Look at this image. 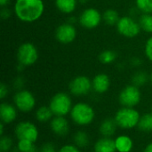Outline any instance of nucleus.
I'll use <instances>...</instances> for the list:
<instances>
[{
	"instance_id": "nucleus-1",
	"label": "nucleus",
	"mask_w": 152,
	"mask_h": 152,
	"mask_svg": "<svg viewBox=\"0 0 152 152\" xmlns=\"http://www.w3.org/2000/svg\"><path fill=\"white\" fill-rule=\"evenodd\" d=\"M45 12L43 0H16L14 13L23 22H34L39 20Z\"/></svg>"
},
{
	"instance_id": "nucleus-2",
	"label": "nucleus",
	"mask_w": 152,
	"mask_h": 152,
	"mask_svg": "<svg viewBox=\"0 0 152 152\" xmlns=\"http://www.w3.org/2000/svg\"><path fill=\"white\" fill-rule=\"evenodd\" d=\"M96 114L94 107L85 102H79L73 105L69 113L71 121L77 126L86 127L92 125Z\"/></svg>"
},
{
	"instance_id": "nucleus-3",
	"label": "nucleus",
	"mask_w": 152,
	"mask_h": 152,
	"mask_svg": "<svg viewBox=\"0 0 152 152\" xmlns=\"http://www.w3.org/2000/svg\"><path fill=\"white\" fill-rule=\"evenodd\" d=\"M140 112L135 108L121 107L114 115V119L118 126L123 130H132L138 126L140 118Z\"/></svg>"
},
{
	"instance_id": "nucleus-4",
	"label": "nucleus",
	"mask_w": 152,
	"mask_h": 152,
	"mask_svg": "<svg viewBox=\"0 0 152 152\" xmlns=\"http://www.w3.org/2000/svg\"><path fill=\"white\" fill-rule=\"evenodd\" d=\"M73 105L74 104L70 94L64 92L56 93L53 96H52L48 104L54 116L61 117L69 115Z\"/></svg>"
},
{
	"instance_id": "nucleus-5",
	"label": "nucleus",
	"mask_w": 152,
	"mask_h": 152,
	"mask_svg": "<svg viewBox=\"0 0 152 152\" xmlns=\"http://www.w3.org/2000/svg\"><path fill=\"white\" fill-rule=\"evenodd\" d=\"M13 104L21 113H29L35 110L37 105V100L35 95L28 90L21 89L18 90L12 98Z\"/></svg>"
},
{
	"instance_id": "nucleus-6",
	"label": "nucleus",
	"mask_w": 152,
	"mask_h": 152,
	"mask_svg": "<svg viewBox=\"0 0 152 152\" xmlns=\"http://www.w3.org/2000/svg\"><path fill=\"white\" fill-rule=\"evenodd\" d=\"M142 92L140 87L134 85L125 86L118 94V102L122 107L135 108L142 102Z\"/></svg>"
},
{
	"instance_id": "nucleus-7",
	"label": "nucleus",
	"mask_w": 152,
	"mask_h": 152,
	"mask_svg": "<svg viewBox=\"0 0 152 152\" xmlns=\"http://www.w3.org/2000/svg\"><path fill=\"white\" fill-rule=\"evenodd\" d=\"M16 56L20 65L29 67L37 62L38 59V51L33 43L25 42L19 46Z\"/></svg>"
},
{
	"instance_id": "nucleus-8",
	"label": "nucleus",
	"mask_w": 152,
	"mask_h": 152,
	"mask_svg": "<svg viewBox=\"0 0 152 152\" xmlns=\"http://www.w3.org/2000/svg\"><path fill=\"white\" fill-rule=\"evenodd\" d=\"M14 135L17 140H28L37 142L39 138V130L35 123L28 120H23L15 126Z\"/></svg>"
},
{
	"instance_id": "nucleus-9",
	"label": "nucleus",
	"mask_w": 152,
	"mask_h": 152,
	"mask_svg": "<svg viewBox=\"0 0 152 152\" xmlns=\"http://www.w3.org/2000/svg\"><path fill=\"white\" fill-rule=\"evenodd\" d=\"M116 27L119 35L127 38H134L137 37L142 30L139 22L131 16L121 17Z\"/></svg>"
},
{
	"instance_id": "nucleus-10",
	"label": "nucleus",
	"mask_w": 152,
	"mask_h": 152,
	"mask_svg": "<svg viewBox=\"0 0 152 152\" xmlns=\"http://www.w3.org/2000/svg\"><path fill=\"white\" fill-rule=\"evenodd\" d=\"M92 90V80L86 76H77L69 84V94L76 97L86 96Z\"/></svg>"
},
{
	"instance_id": "nucleus-11",
	"label": "nucleus",
	"mask_w": 152,
	"mask_h": 152,
	"mask_svg": "<svg viewBox=\"0 0 152 152\" xmlns=\"http://www.w3.org/2000/svg\"><path fill=\"white\" fill-rule=\"evenodd\" d=\"M102 20V14L99 10L94 7L85 9L78 17L79 24L86 29L97 28Z\"/></svg>"
},
{
	"instance_id": "nucleus-12",
	"label": "nucleus",
	"mask_w": 152,
	"mask_h": 152,
	"mask_svg": "<svg viewBox=\"0 0 152 152\" xmlns=\"http://www.w3.org/2000/svg\"><path fill=\"white\" fill-rule=\"evenodd\" d=\"M55 38L61 45L71 44L77 37V28L70 22L62 23L55 30Z\"/></svg>"
},
{
	"instance_id": "nucleus-13",
	"label": "nucleus",
	"mask_w": 152,
	"mask_h": 152,
	"mask_svg": "<svg viewBox=\"0 0 152 152\" xmlns=\"http://www.w3.org/2000/svg\"><path fill=\"white\" fill-rule=\"evenodd\" d=\"M50 129L55 135L59 137H64L69 134L70 131V125L66 117L54 116L49 122Z\"/></svg>"
},
{
	"instance_id": "nucleus-14",
	"label": "nucleus",
	"mask_w": 152,
	"mask_h": 152,
	"mask_svg": "<svg viewBox=\"0 0 152 152\" xmlns=\"http://www.w3.org/2000/svg\"><path fill=\"white\" fill-rule=\"evenodd\" d=\"M18 117V110L14 104L9 102H2L0 104V120L4 125L12 124Z\"/></svg>"
},
{
	"instance_id": "nucleus-15",
	"label": "nucleus",
	"mask_w": 152,
	"mask_h": 152,
	"mask_svg": "<svg viewBox=\"0 0 152 152\" xmlns=\"http://www.w3.org/2000/svg\"><path fill=\"white\" fill-rule=\"evenodd\" d=\"M93 91L98 94H105L110 87V78L105 73H99L92 79Z\"/></svg>"
},
{
	"instance_id": "nucleus-16",
	"label": "nucleus",
	"mask_w": 152,
	"mask_h": 152,
	"mask_svg": "<svg viewBox=\"0 0 152 152\" xmlns=\"http://www.w3.org/2000/svg\"><path fill=\"white\" fill-rule=\"evenodd\" d=\"M118 127L114 118H105L99 126V133L102 137L112 138L116 134Z\"/></svg>"
},
{
	"instance_id": "nucleus-17",
	"label": "nucleus",
	"mask_w": 152,
	"mask_h": 152,
	"mask_svg": "<svg viewBox=\"0 0 152 152\" xmlns=\"http://www.w3.org/2000/svg\"><path fill=\"white\" fill-rule=\"evenodd\" d=\"M114 142L117 152H132L134 150V140L128 134H119L114 139Z\"/></svg>"
},
{
	"instance_id": "nucleus-18",
	"label": "nucleus",
	"mask_w": 152,
	"mask_h": 152,
	"mask_svg": "<svg viewBox=\"0 0 152 152\" xmlns=\"http://www.w3.org/2000/svg\"><path fill=\"white\" fill-rule=\"evenodd\" d=\"M94 152H117L114 139L102 136L94 142Z\"/></svg>"
},
{
	"instance_id": "nucleus-19",
	"label": "nucleus",
	"mask_w": 152,
	"mask_h": 152,
	"mask_svg": "<svg viewBox=\"0 0 152 152\" xmlns=\"http://www.w3.org/2000/svg\"><path fill=\"white\" fill-rule=\"evenodd\" d=\"M78 0H55L54 4L56 8L64 14H70L72 13L77 6Z\"/></svg>"
},
{
	"instance_id": "nucleus-20",
	"label": "nucleus",
	"mask_w": 152,
	"mask_h": 152,
	"mask_svg": "<svg viewBox=\"0 0 152 152\" xmlns=\"http://www.w3.org/2000/svg\"><path fill=\"white\" fill-rule=\"evenodd\" d=\"M73 144L78 147L80 150L85 149L90 144V136L85 130H77L73 134Z\"/></svg>"
},
{
	"instance_id": "nucleus-21",
	"label": "nucleus",
	"mask_w": 152,
	"mask_h": 152,
	"mask_svg": "<svg viewBox=\"0 0 152 152\" xmlns=\"http://www.w3.org/2000/svg\"><path fill=\"white\" fill-rule=\"evenodd\" d=\"M53 117L54 115L49 106H41L37 108L35 112V118L39 123L50 122Z\"/></svg>"
},
{
	"instance_id": "nucleus-22",
	"label": "nucleus",
	"mask_w": 152,
	"mask_h": 152,
	"mask_svg": "<svg viewBox=\"0 0 152 152\" xmlns=\"http://www.w3.org/2000/svg\"><path fill=\"white\" fill-rule=\"evenodd\" d=\"M137 128L142 133H152V112H148L141 116Z\"/></svg>"
},
{
	"instance_id": "nucleus-23",
	"label": "nucleus",
	"mask_w": 152,
	"mask_h": 152,
	"mask_svg": "<svg viewBox=\"0 0 152 152\" xmlns=\"http://www.w3.org/2000/svg\"><path fill=\"white\" fill-rule=\"evenodd\" d=\"M15 146L20 152H39L36 142L28 140H17Z\"/></svg>"
},
{
	"instance_id": "nucleus-24",
	"label": "nucleus",
	"mask_w": 152,
	"mask_h": 152,
	"mask_svg": "<svg viewBox=\"0 0 152 152\" xmlns=\"http://www.w3.org/2000/svg\"><path fill=\"white\" fill-rule=\"evenodd\" d=\"M119 19L118 12L114 9H108L102 13V20L109 26L117 25Z\"/></svg>"
},
{
	"instance_id": "nucleus-25",
	"label": "nucleus",
	"mask_w": 152,
	"mask_h": 152,
	"mask_svg": "<svg viewBox=\"0 0 152 152\" xmlns=\"http://www.w3.org/2000/svg\"><path fill=\"white\" fill-rule=\"evenodd\" d=\"M138 22L142 31L146 33H152V14L142 13L139 17Z\"/></svg>"
},
{
	"instance_id": "nucleus-26",
	"label": "nucleus",
	"mask_w": 152,
	"mask_h": 152,
	"mask_svg": "<svg viewBox=\"0 0 152 152\" xmlns=\"http://www.w3.org/2000/svg\"><path fill=\"white\" fill-rule=\"evenodd\" d=\"M149 79H150V77L148 76L146 72L137 71L132 77V84L138 87H141V86H145L147 82L149 81Z\"/></svg>"
},
{
	"instance_id": "nucleus-27",
	"label": "nucleus",
	"mask_w": 152,
	"mask_h": 152,
	"mask_svg": "<svg viewBox=\"0 0 152 152\" xmlns=\"http://www.w3.org/2000/svg\"><path fill=\"white\" fill-rule=\"evenodd\" d=\"M116 59H117V53L112 50H104L99 54L100 62L105 65L111 64L116 61Z\"/></svg>"
},
{
	"instance_id": "nucleus-28",
	"label": "nucleus",
	"mask_w": 152,
	"mask_h": 152,
	"mask_svg": "<svg viewBox=\"0 0 152 152\" xmlns=\"http://www.w3.org/2000/svg\"><path fill=\"white\" fill-rule=\"evenodd\" d=\"M13 140L8 135H3L0 137V151L11 152L13 149Z\"/></svg>"
},
{
	"instance_id": "nucleus-29",
	"label": "nucleus",
	"mask_w": 152,
	"mask_h": 152,
	"mask_svg": "<svg viewBox=\"0 0 152 152\" xmlns=\"http://www.w3.org/2000/svg\"><path fill=\"white\" fill-rule=\"evenodd\" d=\"M135 4L142 13H152V0H135Z\"/></svg>"
},
{
	"instance_id": "nucleus-30",
	"label": "nucleus",
	"mask_w": 152,
	"mask_h": 152,
	"mask_svg": "<svg viewBox=\"0 0 152 152\" xmlns=\"http://www.w3.org/2000/svg\"><path fill=\"white\" fill-rule=\"evenodd\" d=\"M58 152H81V150L73 143H68L61 146Z\"/></svg>"
},
{
	"instance_id": "nucleus-31",
	"label": "nucleus",
	"mask_w": 152,
	"mask_h": 152,
	"mask_svg": "<svg viewBox=\"0 0 152 152\" xmlns=\"http://www.w3.org/2000/svg\"><path fill=\"white\" fill-rule=\"evenodd\" d=\"M145 55L149 61L152 62V36L148 38L145 44V48H144Z\"/></svg>"
},
{
	"instance_id": "nucleus-32",
	"label": "nucleus",
	"mask_w": 152,
	"mask_h": 152,
	"mask_svg": "<svg viewBox=\"0 0 152 152\" xmlns=\"http://www.w3.org/2000/svg\"><path fill=\"white\" fill-rule=\"evenodd\" d=\"M39 152H58L55 146L51 142H46L39 149Z\"/></svg>"
},
{
	"instance_id": "nucleus-33",
	"label": "nucleus",
	"mask_w": 152,
	"mask_h": 152,
	"mask_svg": "<svg viewBox=\"0 0 152 152\" xmlns=\"http://www.w3.org/2000/svg\"><path fill=\"white\" fill-rule=\"evenodd\" d=\"M8 92H9L8 86L4 83H1V85H0V99L4 100L7 96Z\"/></svg>"
},
{
	"instance_id": "nucleus-34",
	"label": "nucleus",
	"mask_w": 152,
	"mask_h": 152,
	"mask_svg": "<svg viewBox=\"0 0 152 152\" xmlns=\"http://www.w3.org/2000/svg\"><path fill=\"white\" fill-rule=\"evenodd\" d=\"M0 16L2 17V19L6 20L11 16V11L7 7H3L0 12Z\"/></svg>"
},
{
	"instance_id": "nucleus-35",
	"label": "nucleus",
	"mask_w": 152,
	"mask_h": 152,
	"mask_svg": "<svg viewBox=\"0 0 152 152\" xmlns=\"http://www.w3.org/2000/svg\"><path fill=\"white\" fill-rule=\"evenodd\" d=\"M13 85H14V86L16 87L17 91H18V90H21V89H22V86H23V85H24V81H23V79H22L21 77H18V78L15 79Z\"/></svg>"
},
{
	"instance_id": "nucleus-36",
	"label": "nucleus",
	"mask_w": 152,
	"mask_h": 152,
	"mask_svg": "<svg viewBox=\"0 0 152 152\" xmlns=\"http://www.w3.org/2000/svg\"><path fill=\"white\" fill-rule=\"evenodd\" d=\"M10 2H11V0H0V6H1V8L6 7L10 4Z\"/></svg>"
},
{
	"instance_id": "nucleus-37",
	"label": "nucleus",
	"mask_w": 152,
	"mask_h": 152,
	"mask_svg": "<svg viewBox=\"0 0 152 152\" xmlns=\"http://www.w3.org/2000/svg\"><path fill=\"white\" fill-rule=\"evenodd\" d=\"M143 152H152V142H149V143L144 147Z\"/></svg>"
},
{
	"instance_id": "nucleus-38",
	"label": "nucleus",
	"mask_w": 152,
	"mask_h": 152,
	"mask_svg": "<svg viewBox=\"0 0 152 152\" xmlns=\"http://www.w3.org/2000/svg\"><path fill=\"white\" fill-rule=\"evenodd\" d=\"M131 63H132L133 66H139L141 64V61L138 58H134L133 61H131Z\"/></svg>"
},
{
	"instance_id": "nucleus-39",
	"label": "nucleus",
	"mask_w": 152,
	"mask_h": 152,
	"mask_svg": "<svg viewBox=\"0 0 152 152\" xmlns=\"http://www.w3.org/2000/svg\"><path fill=\"white\" fill-rule=\"evenodd\" d=\"M4 126H6V125H4V123H0V136H3V135H4Z\"/></svg>"
},
{
	"instance_id": "nucleus-40",
	"label": "nucleus",
	"mask_w": 152,
	"mask_h": 152,
	"mask_svg": "<svg viewBox=\"0 0 152 152\" xmlns=\"http://www.w3.org/2000/svg\"><path fill=\"white\" fill-rule=\"evenodd\" d=\"M78 2H81V3H86L87 0H78Z\"/></svg>"
},
{
	"instance_id": "nucleus-41",
	"label": "nucleus",
	"mask_w": 152,
	"mask_h": 152,
	"mask_svg": "<svg viewBox=\"0 0 152 152\" xmlns=\"http://www.w3.org/2000/svg\"><path fill=\"white\" fill-rule=\"evenodd\" d=\"M150 80H151V84H152V73L151 74V77H150Z\"/></svg>"
},
{
	"instance_id": "nucleus-42",
	"label": "nucleus",
	"mask_w": 152,
	"mask_h": 152,
	"mask_svg": "<svg viewBox=\"0 0 152 152\" xmlns=\"http://www.w3.org/2000/svg\"><path fill=\"white\" fill-rule=\"evenodd\" d=\"M151 112H152V105H151Z\"/></svg>"
},
{
	"instance_id": "nucleus-43",
	"label": "nucleus",
	"mask_w": 152,
	"mask_h": 152,
	"mask_svg": "<svg viewBox=\"0 0 152 152\" xmlns=\"http://www.w3.org/2000/svg\"><path fill=\"white\" fill-rule=\"evenodd\" d=\"M0 152H1V151H0Z\"/></svg>"
}]
</instances>
